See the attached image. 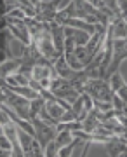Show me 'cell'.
<instances>
[{
    "label": "cell",
    "instance_id": "obj_1",
    "mask_svg": "<svg viewBox=\"0 0 127 157\" xmlns=\"http://www.w3.org/2000/svg\"><path fill=\"white\" fill-rule=\"evenodd\" d=\"M2 103H7V105H9L19 117L24 119V121H30L32 100L14 93V91H12L11 87H7L6 84H2ZM30 122H32V121H30Z\"/></svg>",
    "mask_w": 127,
    "mask_h": 157
},
{
    "label": "cell",
    "instance_id": "obj_2",
    "mask_svg": "<svg viewBox=\"0 0 127 157\" xmlns=\"http://www.w3.org/2000/svg\"><path fill=\"white\" fill-rule=\"evenodd\" d=\"M32 124H33V128H35V138L39 140L40 147H42V150H44V154H45L47 145H49L52 140H56V136L59 135L58 126H50V124H47L45 121H42L40 117L32 119Z\"/></svg>",
    "mask_w": 127,
    "mask_h": 157
},
{
    "label": "cell",
    "instance_id": "obj_3",
    "mask_svg": "<svg viewBox=\"0 0 127 157\" xmlns=\"http://www.w3.org/2000/svg\"><path fill=\"white\" fill-rule=\"evenodd\" d=\"M108 155H127V138L124 135H113L105 143Z\"/></svg>",
    "mask_w": 127,
    "mask_h": 157
},
{
    "label": "cell",
    "instance_id": "obj_4",
    "mask_svg": "<svg viewBox=\"0 0 127 157\" xmlns=\"http://www.w3.org/2000/svg\"><path fill=\"white\" fill-rule=\"evenodd\" d=\"M19 67H21V58H11V59L4 61L2 63V78L16 73L19 70Z\"/></svg>",
    "mask_w": 127,
    "mask_h": 157
},
{
    "label": "cell",
    "instance_id": "obj_5",
    "mask_svg": "<svg viewBox=\"0 0 127 157\" xmlns=\"http://www.w3.org/2000/svg\"><path fill=\"white\" fill-rule=\"evenodd\" d=\"M111 25H113V39H127V21L124 17L113 19Z\"/></svg>",
    "mask_w": 127,
    "mask_h": 157
},
{
    "label": "cell",
    "instance_id": "obj_6",
    "mask_svg": "<svg viewBox=\"0 0 127 157\" xmlns=\"http://www.w3.org/2000/svg\"><path fill=\"white\" fill-rule=\"evenodd\" d=\"M82 138H78V136H75V138H73L72 141H70V143H68V145H65L63 147V148H61L59 152H58V155H63V157H66V155H72L73 154V150H75V147L78 145V143H82Z\"/></svg>",
    "mask_w": 127,
    "mask_h": 157
},
{
    "label": "cell",
    "instance_id": "obj_7",
    "mask_svg": "<svg viewBox=\"0 0 127 157\" xmlns=\"http://www.w3.org/2000/svg\"><path fill=\"white\" fill-rule=\"evenodd\" d=\"M108 82H110L111 91H113V93H117V91L120 89L122 86H125V82H124V77H122V75H120L118 72L113 73V75L110 77V80H108Z\"/></svg>",
    "mask_w": 127,
    "mask_h": 157
}]
</instances>
